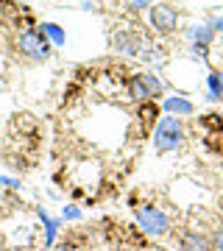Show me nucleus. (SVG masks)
I'll return each instance as SVG.
<instances>
[{"instance_id":"1","label":"nucleus","mask_w":223,"mask_h":251,"mask_svg":"<svg viewBox=\"0 0 223 251\" xmlns=\"http://www.w3.org/2000/svg\"><path fill=\"white\" fill-rule=\"evenodd\" d=\"M184 145V123L176 115H165L156 120L153 128V148L156 153H173Z\"/></svg>"},{"instance_id":"2","label":"nucleus","mask_w":223,"mask_h":251,"mask_svg":"<svg viewBox=\"0 0 223 251\" xmlns=\"http://www.w3.org/2000/svg\"><path fill=\"white\" fill-rule=\"evenodd\" d=\"M134 218H137L140 229L145 234H151V237H168L170 229H173L168 212L159 209V206H153V204H140L134 209Z\"/></svg>"},{"instance_id":"3","label":"nucleus","mask_w":223,"mask_h":251,"mask_svg":"<svg viewBox=\"0 0 223 251\" xmlns=\"http://www.w3.org/2000/svg\"><path fill=\"white\" fill-rule=\"evenodd\" d=\"M17 50L31 62H42V59L50 56V42L42 34V28H28L17 36Z\"/></svg>"},{"instance_id":"4","label":"nucleus","mask_w":223,"mask_h":251,"mask_svg":"<svg viewBox=\"0 0 223 251\" xmlns=\"http://www.w3.org/2000/svg\"><path fill=\"white\" fill-rule=\"evenodd\" d=\"M128 92H131L134 100H156L165 92V84H162L159 75L153 73H137L131 81H128Z\"/></svg>"},{"instance_id":"5","label":"nucleus","mask_w":223,"mask_h":251,"mask_svg":"<svg viewBox=\"0 0 223 251\" xmlns=\"http://www.w3.org/2000/svg\"><path fill=\"white\" fill-rule=\"evenodd\" d=\"M151 25L159 31V34H173L178 28V11L168 3H153L151 6Z\"/></svg>"},{"instance_id":"6","label":"nucleus","mask_w":223,"mask_h":251,"mask_svg":"<svg viewBox=\"0 0 223 251\" xmlns=\"http://www.w3.org/2000/svg\"><path fill=\"white\" fill-rule=\"evenodd\" d=\"M112 48L115 50H120V53H128V56H137L140 50H143V39L134 34V31H117L115 36H112Z\"/></svg>"},{"instance_id":"7","label":"nucleus","mask_w":223,"mask_h":251,"mask_svg":"<svg viewBox=\"0 0 223 251\" xmlns=\"http://www.w3.org/2000/svg\"><path fill=\"white\" fill-rule=\"evenodd\" d=\"M178 249L181 251H212V240L204 237L201 232H187V234H181Z\"/></svg>"},{"instance_id":"8","label":"nucleus","mask_w":223,"mask_h":251,"mask_svg":"<svg viewBox=\"0 0 223 251\" xmlns=\"http://www.w3.org/2000/svg\"><path fill=\"white\" fill-rule=\"evenodd\" d=\"M162 106H165V112L168 115H176V117H187V115H193L196 112V103L193 100H187V98H181V95H170V98H165L162 100Z\"/></svg>"},{"instance_id":"9","label":"nucleus","mask_w":223,"mask_h":251,"mask_svg":"<svg viewBox=\"0 0 223 251\" xmlns=\"http://www.w3.org/2000/svg\"><path fill=\"white\" fill-rule=\"evenodd\" d=\"M190 39H193V45H206V48H209V42L215 39V31L204 23V25L190 28Z\"/></svg>"},{"instance_id":"10","label":"nucleus","mask_w":223,"mask_h":251,"mask_svg":"<svg viewBox=\"0 0 223 251\" xmlns=\"http://www.w3.org/2000/svg\"><path fill=\"white\" fill-rule=\"evenodd\" d=\"M39 28H42V34L48 36V42H53V45H64V42H67L62 25H56V23H45V25H39Z\"/></svg>"},{"instance_id":"11","label":"nucleus","mask_w":223,"mask_h":251,"mask_svg":"<svg viewBox=\"0 0 223 251\" xmlns=\"http://www.w3.org/2000/svg\"><path fill=\"white\" fill-rule=\"evenodd\" d=\"M206 87H209V95H206V98L221 100V73L218 70H212L209 75H206Z\"/></svg>"},{"instance_id":"12","label":"nucleus","mask_w":223,"mask_h":251,"mask_svg":"<svg viewBox=\"0 0 223 251\" xmlns=\"http://www.w3.org/2000/svg\"><path fill=\"white\" fill-rule=\"evenodd\" d=\"M39 218H42V221H45V226H48V246H53V237H56V224L50 221V218H48V212H42V209H39Z\"/></svg>"},{"instance_id":"13","label":"nucleus","mask_w":223,"mask_h":251,"mask_svg":"<svg viewBox=\"0 0 223 251\" xmlns=\"http://www.w3.org/2000/svg\"><path fill=\"white\" fill-rule=\"evenodd\" d=\"M62 215H64V221H78V218H81V209H78V206H64Z\"/></svg>"},{"instance_id":"14","label":"nucleus","mask_w":223,"mask_h":251,"mask_svg":"<svg viewBox=\"0 0 223 251\" xmlns=\"http://www.w3.org/2000/svg\"><path fill=\"white\" fill-rule=\"evenodd\" d=\"M209 240H212V251H223V229L221 232H215Z\"/></svg>"},{"instance_id":"15","label":"nucleus","mask_w":223,"mask_h":251,"mask_svg":"<svg viewBox=\"0 0 223 251\" xmlns=\"http://www.w3.org/2000/svg\"><path fill=\"white\" fill-rule=\"evenodd\" d=\"M0 187H11V190H20L23 184H20L17 179H9V176H0Z\"/></svg>"},{"instance_id":"16","label":"nucleus","mask_w":223,"mask_h":251,"mask_svg":"<svg viewBox=\"0 0 223 251\" xmlns=\"http://www.w3.org/2000/svg\"><path fill=\"white\" fill-rule=\"evenodd\" d=\"M206 25L218 34V31H223V17H209V23H206Z\"/></svg>"},{"instance_id":"17","label":"nucleus","mask_w":223,"mask_h":251,"mask_svg":"<svg viewBox=\"0 0 223 251\" xmlns=\"http://www.w3.org/2000/svg\"><path fill=\"white\" fill-rule=\"evenodd\" d=\"M151 115H156V106H143V120H151Z\"/></svg>"},{"instance_id":"18","label":"nucleus","mask_w":223,"mask_h":251,"mask_svg":"<svg viewBox=\"0 0 223 251\" xmlns=\"http://www.w3.org/2000/svg\"><path fill=\"white\" fill-rule=\"evenodd\" d=\"M131 6L134 9H145V6H151V0H134Z\"/></svg>"},{"instance_id":"19","label":"nucleus","mask_w":223,"mask_h":251,"mask_svg":"<svg viewBox=\"0 0 223 251\" xmlns=\"http://www.w3.org/2000/svg\"><path fill=\"white\" fill-rule=\"evenodd\" d=\"M221 98H223V73H221Z\"/></svg>"},{"instance_id":"20","label":"nucleus","mask_w":223,"mask_h":251,"mask_svg":"<svg viewBox=\"0 0 223 251\" xmlns=\"http://www.w3.org/2000/svg\"><path fill=\"white\" fill-rule=\"evenodd\" d=\"M56 251H70V249H56Z\"/></svg>"}]
</instances>
